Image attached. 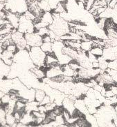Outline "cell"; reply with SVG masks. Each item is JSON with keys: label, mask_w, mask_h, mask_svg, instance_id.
Listing matches in <instances>:
<instances>
[{"label": "cell", "mask_w": 117, "mask_h": 127, "mask_svg": "<svg viewBox=\"0 0 117 127\" xmlns=\"http://www.w3.org/2000/svg\"><path fill=\"white\" fill-rule=\"evenodd\" d=\"M51 13L53 17V21L51 25L48 26L49 29L54 32L55 34L59 36L69 34L70 32L69 22L61 18L59 13L55 12H51Z\"/></svg>", "instance_id": "cell-1"}, {"label": "cell", "mask_w": 117, "mask_h": 127, "mask_svg": "<svg viewBox=\"0 0 117 127\" xmlns=\"http://www.w3.org/2000/svg\"><path fill=\"white\" fill-rule=\"evenodd\" d=\"M1 100H0V107H1Z\"/></svg>", "instance_id": "cell-41"}, {"label": "cell", "mask_w": 117, "mask_h": 127, "mask_svg": "<svg viewBox=\"0 0 117 127\" xmlns=\"http://www.w3.org/2000/svg\"><path fill=\"white\" fill-rule=\"evenodd\" d=\"M90 52H92L93 55H94L95 56L97 57H99L102 56V54H103V48L98 46V47H95V48H92L90 50Z\"/></svg>", "instance_id": "cell-24"}, {"label": "cell", "mask_w": 117, "mask_h": 127, "mask_svg": "<svg viewBox=\"0 0 117 127\" xmlns=\"http://www.w3.org/2000/svg\"><path fill=\"white\" fill-rule=\"evenodd\" d=\"M14 53L12 52H10L7 50H4L3 52L1 54V58H7V59H13V57H14Z\"/></svg>", "instance_id": "cell-25"}, {"label": "cell", "mask_w": 117, "mask_h": 127, "mask_svg": "<svg viewBox=\"0 0 117 127\" xmlns=\"http://www.w3.org/2000/svg\"><path fill=\"white\" fill-rule=\"evenodd\" d=\"M27 44L31 45V47L34 46H41L43 43L42 37L40 35L37 34V32H33V33H26L24 34Z\"/></svg>", "instance_id": "cell-6"}, {"label": "cell", "mask_w": 117, "mask_h": 127, "mask_svg": "<svg viewBox=\"0 0 117 127\" xmlns=\"http://www.w3.org/2000/svg\"><path fill=\"white\" fill-rule=\"evenodd\" d=\"M19 32L23 34L35 32V25L32 20L26 18L24 14L20 15L19 20V27L17 28Z\"/></svg>", "instance_id": "cell-4"}, {"label": "cell", "mask_w": 117, "mask_h": 127, "mask_svg": "<svg viewBox=\"0 0 117 127\" xmlns=\"http://www.w3.org/2000/svg\"><path fill=\"white\" fill-rule=\"evenodd\" d=\"M3 48H2V43L0 42V59H1V54H2V52H3Z\"/></svg>", "instance_id": "cell-37"}, {"label": "cell", "mask_w": 117, "mask_h": 127, "mask_svg": "<svg viewBox=\"0 0 117 127\" xmlns=\"http://www.w3.org/2000/svg\"><path fill=\"white\" fill-rule=\"evenodd\" d=\"M74 103H75V101L71 100L67 95L62 101V107L64 108V109H65L67 111L69 112L71 115H72L73 112L76 110V107H75Z\"/></svg>", "instance_id": "cell-8"}, {"label": "cell", "mask_w": 117, "mask_h": 127, "mask_svg": "<svg viewBox=\"0 0 117 127\" xmlns=\"http://www.w3.org/2000/svg\"><path fill=\"white\" fill-rule=\"evenodd\" d=\"M24 15H25L26 18L29 19V20H32L33 22L37 18L36 17H35V15H33V13H32L31 11H29V10H27V11L24 13Z\"/></svg>", "instance_id": "cell-28"}, {"label": "cell", "mask_w": 117, "mask_h": 127, "mask_svg": "<svg viewBox=\"0 0 117 127\" xmlns=\"http://www.w3.org/2000/svg\"><path fill=\"white\" fill-rule=\"evenodd\" d=\"M46 96V92L42 89H36L35 94V100L40 103L43 100L44 96Z\"/></svg>", "instance_id": "cell-18"}, {"label": "cell", "mask_w": 117, "mask_h": 127, "mask_svg": "<svg viewBox=\"0 0 117 127\" xmlns=\"http://www.w3.org/2000/svg\"><path fill=\"white\" fill-rule=\"evenodd\" d=\"M45 73H46V77L48 78H52L59 75H61L62 74L61 66L59 65L58 66H55V67L47 68Z\"/></svg>", "instance_id": "cell-11"}, {"label": "cell", "mask_w": 117, "mask_h": 127, "mask_svg": "<svg viewBox=\"0 0 117 127\" xmlns=\"http://www.w3.org/2000/svg\"><path fill=\"white\" fill-rule=\"evenodd\" d=\"M92 41H82L81 42V49L84 51H90L92 48Z\"/></svg>", "instance_id": "cell-22"}, {"label": "cell", "mask_w": 117, "mask_h": 127, "mask_svg": "<svg viewBox=\"0 0 117 127\" xmlns=\"http://www.w3.org/2000/svg\"><path fill=\"white\" fill-rule=\"evenodd\" d=\"M61 68H62L63 75H65V76H68V77H73L75 71L70 67L69 64L62 65V66H61Z\"/></svg>", "instance_id": "cell-15"}, {"label": "cell", "mask_w": 117, "mask_h": 127, "mask_svg": "<svg viewBox=\"0 0 117 127\" xmlns=\"http://www.w3.org/2000/svg\"><path fill=\"white\" fill-rule=\"evenodd\" d=\"M92 66L94 68H99V61H96L92 63Z\"/></svg>", "instance_id": "cell-35"}, {"label": "cell", "mask_w": 117, "mask_h": 127, "mask_svg": "<svg viewBox=\"0 0 117 127\" xmlns=\"http://www.w3.org/2000/svg\"><path fill=\"white\" fill-rule=\"evenodd\" d=\"M6 0H0V3H4V4H5L6 3Z\"/></svg>", "instance_id": "cell-39"}, {"label": "cell", "mask_w": 117, "mask_h": 127, "mask_svg": "<svg viewBox=\"0 0 117 127\" xmlns=\"http://www.w3.org/2000/svg\"><path fill=\"white\" fill-rule=\"evenodd\" d=\"M4 63L7 64L8 66H11L12 64L13 63V59H7V58H1Z\"/></svg>", "instance_id": "cell-31"}, {"label": "cell", "mask_w": 117, "mask_h": 127, "mask_svg": "<svg viewBox=\"0 0 117 127\" xmlns=\"http://www.w3.org/2000/svg\"><path fill=\"white\" fill-rule=\"evenodd\" d=\"M6 112L5 111L4 108L2 106H1L0 107V126L8 127L6 124Z\"/></svg>", "instance_id": "cell-20"}, {"label": "cell", "mask_w": 117, "mask_h": 127, "mask_svg": "<svg viewBox=\"0 0 117 127\" xmlns=\"http://www.w3.org/2000/svg\"><path fill=\"white\" fill-rule=\"evenodd\" d=\"M48 35L49 36V37L51 38V39H55V38L57 36V35L55 34L54 32H53L52 30H49L48 32Z\"/></svg>", "instance_id": "cell-32"}, {"label": "cell", "mask_w": 117, "mask_h": 127, "mask_svg": "<svg viewBox=\"0 0 117 127\" xmlns=\"http://www.w3.org/2000/svg\"><path fill=\"white\" fill-rule=\"evenodd\" d=\"M30 71H31V72H33V73L36 75L37 78L39 80H40L41 81H42V79L46 77V73H45L46 71L40 67H37V66H34L32 68H31Z\"/></svg>", "instance_id": "cell-14"}, {"label": "cell", "mask_w": 117, "mask_h": 127, "mask_svg": "<svg viewBox=\"0 0 117 127\" xmlns=\"http://www.w3.org/2000/svg\"><path fill=\"white\" fill-rule=\"evenodd\" d=\"M41 22L44 23L47 26H49L53 21V17L50 11H44L43 15L41 17Z\"/></svg>", "instance_id": "cell-13"}, {"label": "cell", "mask_w": 117, "mask_h": 127, "mask_svg": "<svg viewBox=\"0 0 117 127\" xmlns=\"http://www.w3.org/2000/svg\"><path fill=\"white\" fill-rule=\"evenodd\" d=\"M11 38L15 43L18 50H24L25 49L27 45V42L24 37V34L19 32L18 30L11 33Z\"/></svg>", "instance_id": "cell-5"}, {"label": "cell", "mask_w": 117, "mask_h": 127, "mask_svg": "<svg viewBox=\"0 0 117 127\" xmlns=\"http://www.w3.org/2000/svg\"><path fill=\"white\" fill-rule=\"evenodd\" d=\"M49 4V6L51 8V11L52 10H54L55 8L57 7L58 4L60 2L58 0H49L48 1Z\"/></svg>", "instance_id": "cell-29"}, {"label": "cell", "mask_w": 117, "mask_h": 127, "mask_svg": "<svg viewBox=\"0 0 117 127\" xmlns=\"http://www.w3.org/2000/svg\"><path fill=\"white\" fill-rule=\"evenodd\" d=\"M40 48L46 54L53 52V50H52V43L51 42H43V43L42 44Z\"/></svg>", "instance_id": "cell-21"}, {"label": "cell", "mask_w": 117, "mask_h": 127, "mask_svg": "<svg viewBox=\"0 0 117 127\" xmlns=\"http://www.w3.org/2000/svg\"><path fill=\"white\" fill-rule=\"evenodd\" d=\"M29 55L35 66L37 67H43L45 66V59L47 54L42 50L40 46L31 47Z\"/></svg>", "instance_id": "cell-3"}, {"label": "cell", "mask_w": 117, "mask_h": 127, "mask_svg": "<svg viewBox=\"0 0 117 127\" xmlns=\"http://www.w3.org/2000/svg\"><path fill=\"white\" fill-rule=\"evenodd\" d=\"M74 104H75L76 109L78 110L79 112H82L84 115H86V114L89 113L87 107V105L84 103V99H83V98H77L76 100L75 101Z\"/></svg>", "instance_id": "cell-12"}, {"label": "cell", "mask_w": 117, "mask_h": 127, "mask_svg": "<svg viewBox=\"0 0 117 127\" xmlns=\"http://www.w3.org/2000/svg\"><path fill=\"white\" fill-rule=\"evenodd\" d=\"M102 57L107 62L117 60V46H112L103 48Z\"/></svg>", "instance_id": "cell-7"}, {"label": "cell", "mask_w": 117, "mask_h": 127, "mask_svg": "<svg viewBox=\"0 0 117 127\" xmlns=\"http://www.w3.org/2000/svg\"><path fill=\"white\" fill-rule=\"evenodd\" d=\"M102 88H103V87L100 86L99 84H97V85H94V86L93 87V89H94V90H96V91H99V92H101V90H102Z\"/></svg>", "instance_id": "cell-34"}, {"label": "cell", "mask_w": 117, "mask_h": 127, "mask_svg": "<svg viewBox=\"0 0 117 127\" xmlns=\"http://www.w3.org/2000/svg\"><path fill=\"white\" fill-rule=\"evenodd\" d=\"M5 9L8 11L22 15L28 10L26 0H6Z\"/></svg>", "instance_id": "cell-2"}, {"label": "cell", "mask_w": 117, "mask_h": 127, "mask_svg": "<svg viewBox=\"0 0 117 127\" xmlns=\"http://www.w3.org/2000/svg\"></svg>", "instance_id": "cell-42"}, {"label": "cell", "mask_w": 117, "mask_h": 127, "mask_svg": "<svg viewBox=\"0 0 117 127\" xmlns=\"http://www.w3.org/2000/svg\"><path fill=\"white\" fill-rule=\"evenodd\" d=\"M38 4H39V6L40 7V8L42 11H51V8L47 1L42 0L41 1L38 2Z\"/></svg>", "instance_id": "cell-23"}, {"label": "cell", "mask_w": 117, "mask_h": 127, "mask_svg": "<svg viewBox=\"0 0 117 127\" xmlns=\"http://www.w3.org/2000/svg\"><path fill=\"white\" fill-rule=\"evenodd\" d=\"M49 30V29L48 27H42L40 30H38L37 31V33L39 34V35H40L41 36H43L46 35V34H48Z\"/></svg>", "instance_id": "cell-27"}, {"label": "cell", "mask_w": 117, "mask_h": 127, "mask_svg": "<svg viewBox=\"0 0 117 127\" xmlns=\"http://www.w3.org/2000/svg\"><path fill=\"white\" fill-rule=\"evenodd\" d=\"M20 15H21L17 14V13H12L8 11H7L6 20L12 25L13 28L17 29V30L19 27V20Z\"/></svg>", "instance_id": "cell-10"}, {"label": "cell", "mask_w": 117, "mask_h": 127, "mask_svg": "<svg viewBox=\"0 0 117 127\" xmlns=\"http://www.w3.org/2000/svg\"><path fill=\"white\" fill-rule=\"evenodd\" d=\"M11 99V96H10V94H5L4 96H3V97L1 98V104L7 105Z\"/></svg>", "instance_id": "cell-26"}, {"label": "cell", "mask_w": 117, "mask_h": 127, "mask_svg": "<svg viewBox=\"0 0 117 127\" xmlns=\"http://www.w3.org/2000/svg\"><path fill=\"white\" fill-rule=\"evenodd\" d=\"M85 119L91 125V127H99L98 122H97V119L96 117L92 114L87 113L85 115Z\"/></svg>", "instance_id": "cell-17"}, {"label": "cell", "mask_w": 117, "mask_h": 127, "mask_svg": "<svg viewBox=\"0 0 117 127\" xmlns=\"http://www.w3.org/2000/svg\"><path fill=\"white\" fill-rule=\"evenodd\" d=\"M64 47L65 44L62 41H55L52 43V50L54 52L57 59H59L63 55L62 49Z\"/></svg>", "instance_id": "cell-9"}, {"label": "cell", "mask_w": 117, "mask_h": 127, "mask_svg": "<svg viewBox=\"0 0 117 127\" xmlns=\"http://www.w3.org/2000/svg\"><path fill=\"white\" fill-rule=\"evenodd\" d=\"M50 102H51V98H50V97H49V96H48V95H47V94H46V96H44V98H43V100L42 101V102H41L40 104L44 105H45L49 103Z\"/></svg>", "instance_id": "cell-30"}, {"label": "cell", "mask_w": 117, "mask_h": 127, "mask_svg": "<svg viewBox=\"0 0 117 127\" xmlns=\"http://www.w3.org/2000/svg\"><path fill=\"white\" fill-rule=\"evenodd\" d=\"M42 37L43 42H51V38L49 37V36L48 34H46V35H44Z\"/></svg>", "instance_id": "cell-33"}, {"label": "cell", "mask_w": 117, "mask_h": 127, "mask_svg": "<svg viewBox=\"0 0 117 127\" xmlns=\"http://www.w3.org/2000/svg\"><path fill=\"white\" fill-rule=\"evenodd\" d=\"M75 82V88L78 90L81 94H86L88 90L89 89V87H87L85 83L82 82Z\"/></svg>", "instance_id": "cell-16"}, {"label": "cell", "mask_w": 117, "mask_h": 127, "mask_svg": "<svg viewBox=\"0 0 117 127\" xmlns=\"http://www.w3.org/2000/svg\"><path fill=\"white\" fill-rule=\"evenodd\" d=\"M6 122L8 127H13L16 123V120L13 115V113H6Z\"/></svg>", "instance_id": "cell-19"}, {"label": "cell", "mask_w": 117, "mask_h": 127, "mask_svg": "<svg viewBox=\"0 0 117 127\" xmlns=\"http://www.w3.org/2000/svg\"><path fill=\"white\" fill-rule=\"evenodd\" d=\"M4 94H5V93H4V92H3L1 90H0V100H1V98L3 97V96H4Z\"/></svg>", "instance_id": "cell-38"}, {"label": "cell", "mask_w": 117, "mask_h": 127, "mask_svg": "<svg viewBox=\"0 0 117 127\" xmlns=\"http://www.w3.org/2000/svg\"><path fill=\"white\" fill-rule=\"evenodd\" d=\"M5 8V4L4 3H0V11H3Z\"/></svg>", "instance_id": "cell-36"}, {"label": "cell", "mask_w": 117, "mask_h": 127, "mask_svg": "<svg viewBox=\"0 0 117 127\" xmlns=\"http://www.w3.org/2000/svg\"><path fill=\"white\" fill-rule=\"evenodd\" d=\"M59 1H66V0H58Z\"/></svg>", "instance_id": "cell-40"}]
</instances>
